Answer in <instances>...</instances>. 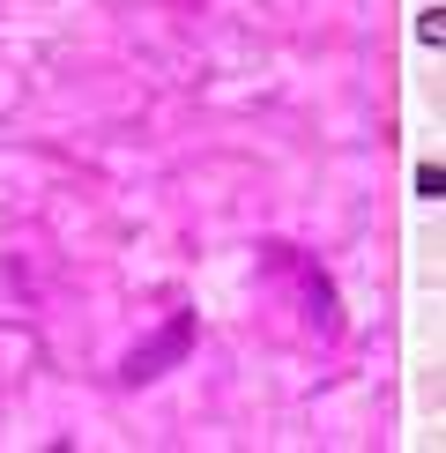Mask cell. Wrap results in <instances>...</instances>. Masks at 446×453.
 <instances>
[{
	"mask_svg": "<svg viewBox=\"0 0 446 453\" xmlns=\"http://www.w3.org/2000/svg\"><path fill=\"white\" fill-rule=\"evenodd\" d=\"M186 349H194V312H172V327H157L149 342H135V349H127L119 380H127V387H149L157 372H172Z\"/></svg>",
	"mask_w": 446,
	"mask_h": 453,
	"instance_id": "1",
	"label": "cell"
},
{
	"mask_svg": "<svg viewBox=\"0 0 446 453\" xmlns=\"http://www.w3.org/2000/svg\"><path fill=\"white\" fill-rule=\"evenodd\" d=\"M417 194L424 201H446V164H417Z\"/></svg>",
	"mask_w": 446,
	"mask_h": 453,
	"instance_id": "3",
	"label": "cell"
},
{
	"mask_svg": "<svg viewBox=\"0 0 446 453\" xmlns=\"http://www.w3.org/2000/svg\"><path fill=\"white\" fill-rule=\"evenodd\" d=\"M268 268L297 282V297H305V319H312L320 334H334V327H342V319H334V290H327V275L312 268V260L297 253V245H268Z\"/></svg>",
	"mask_w": 446,
	"mask_h": 453,
	"instance_id": "2",
	"label": "cell"
},
{
	"mask_svg": "<svg viewBox=\"0 0 446 453\" xmlns=\"http://www.w3.org/2000/svg\"><path fill=\"white\" fill-rule=\"evenodd\" d=\"M417 37H424V45H446V8H424L417 15Z\"/></svg>",
	"mask_w": 446,
	"mask_h": 453,
	"instance_id": "4",
	"label": "cell"
}]
</instances>
